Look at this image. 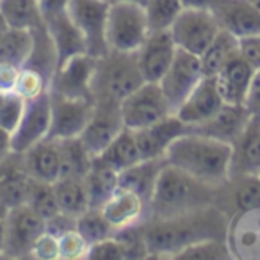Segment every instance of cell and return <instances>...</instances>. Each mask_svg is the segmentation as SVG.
<instances>
[{
	"label": "cell",
	"instance_id": "obj_1",
	"mask_svg": "<svg viewBox=\"0 0 260 260\" xmlns=\"http://www.w3.org/2000/svg\"><path fill=\"white\" fill-rule=\"evenodd\" d=\"M228 224L226 214L209 205L171 217H148L143 228L150 256L175 258L182 249L196 242L226 239Z\"/></svg>",
	"mask_w": 260,
	"mask_h": 260
},
{
	"label": "cell",
	"instance_id": "obj_2",
	"mask_svg": "<svg viewBox=\"0 0 260 260\" xmlns=\"http://www.w3.org/2000/svg\"><path fill=\"white\" fill-rule=\"evenodd\" d=\"M232 150L230 143L189 130L171 143L164 153V160L217 189L230 182Z\"/></svg>",
	"mask_w": 260,
	"mask_h": 260
},
{
	"label": "cell",
	"instance_id": "obj_3",
	"mask_svg": "<svg viewBox=\"0 0 260 260\" xmlns=\"http://www.w3.org/2000/svg\"><path fill=\"white\" fill-rule=\"evenodd\" d=\"M214 191L216 187H210L166 162L160 170L150 200L148 217H171L214 205Z\"/></svg>",
	"mask_w": 260,
	"mask_h": 260
},
{
	"label": "cell",
	"instance_id": "obj_4",
	"mask_svg": "<svg viewBox=\"0 0 260 260\" xmlns=\"http://www.w3.org/2000/svg\"><path fill=\"white\" fill-rule=\"evenodd\" d=\"M146 80L138 64V55L123 54V52H109L105 57L96 61V70L93 77V96L96 100L119 102L138 89Z\"/></svg>",
	"mask_w": 260,
	"mask_h": 260
},
{
	"label": "cell",
	"instance_id": "obj_5",
	"mask_svg": "<svg viewBox=\"0 0 260 260\" xmlns=\"http://www.w3.org/2000/svg\"><path fill=\"white\" fill-rule=\"evenodd\" d=\"M150 36V25L143 6L116 0L109 6L105 38L109 50L134 54Z\"/></svg>",
	"mask_w": 260,
	"mask_h": 260
},
{
	"label": "cell",
	"instance_id": "obj_6",
	"mask_svg": "<svg viewBox=\"0 0 260 260\" xmlns=\"http://www.w3.org/2000/svg\"><path fill=\"white\" fill-rule=\"evenodd\" d=\"M123 126L139 130L173 114L159 82H145L119 102Z\"/></svg>",
	"mask_w": 260,
	"mask_h": 260
},
{
	"label": "cell",
	"instance_id": "obj_7",
	"mask_svg": "<svg viewBox=\"0 0 260 260\" xmlns=\"http://www.w3.org/2000/svg\"><path fill=\"white\" fill-rule=\"evenodd\" d=\"M45 230H47V221L27 203L9 209L2 256H8V258L32 256L34 244Z\"/></svg>",
	"mask_w": 260,
	"mask_h": 260
},
{
	"label": "cell",
	"instance_id": "obj_8",
	"mask_svg": "<svg viewBox=\"0 0 260 260\" xmlns=\"http://www.w3.org/2000/svg\"><path fill=\"white\" fill-rule=\"evenodd\" d=\"M219 30L221 27L210 9L184 8V11L171 25L170 32L178 48L194 55H202Z\"/></svg>",
	"mask_w": 260,
	"mask_h": 260
},
{
	"label": "cell",
	"instance_id": "obj_9",
	"mask_svg": "<svg viewBox=\"0 0 260 260\" xmlns=\"http://www.w3.org/2000/svg\"><path fill=\"white\" fill-rule=\"evenodd\" d=\"M203 77H205V73H203L200 55L178 48L173 62L159 82L173 114L184 104L185 98L194 91V87L198 86Z\"/></svg>",
	"mask_w": 260,
	"mask_h": 260
},
{
	"label": "cell",
	"instance_id": "obj_10",
	"mask_svg": "<svg viewBox=\"0 0 260 260\" xmlns=\"http://www.w3.org/2000/svg\"><path fill=\"white\" fill-rule=\"evenodd\" d=\"M52 125V98L50 89L27 100L25 111L18 126L11 134L15 153H25L29 148L48 138Z\"/></svg>",
	"mask_w": 260,
	"mask_h": 260
},
{
	"label": "cell",
	"instance_id": "obj_11",
	"mask_svg": "<svg viewBox=\"0 0 260 260\" xmlns=\"http://www.w3.org/2000/svg\"><path fill=\"white\" fill-rule=\"evenodd\" d=\"M52 125L48 138L70 139L80 138L94 111L93 98H73L50 91Z\"/></svg>",
	"mask_w": 260,
	"mask_h": 260
},
{
	"label": "cell",
	"instance_id": "obj_12",
	"mask_svg": "<svg viewBox=\"0 0 260 260\" xmlns=\"http://www.w3.org/2000/svg\"><path fill=\"white\" fill-rule=\"evenodd\" d=\"M107 2L102 0H72L70 15L86 40L87 54L94 59L105 57L109 54L105 25H107Z\"/></svg>",
	"mask_w": 260,
	"mask_h": 260
},
{
	"label": "cell",
	"instance_id": "obj_13",
	"mask_svg": "<svg viewBox=\"0 0 260 260\" xmlns=\"http://www.w3.org/2000/svg\"><path fill=\"white\" fill-rule=\"evenodd\" d=\"M98 59L89 54H80L66 61L55 70L50 82V91L73 98H93V77Z\"/></svg>",
	"mask_w": 260,
	"mask_h": 260
},
{
	"label": "cell",
	"instance_id": "obj_14",
	"mask_svg": "<svg viewBox=\"0 0 260 260\" xmlns=\"http://www.w3.org/2000/svg\"><path fill=\"white\" fill-rule=\"evenodd\" d=\"M123 128L125 126L119 112V104L111 100H96L93 116L80 134V139L91 152V155L96 157Z\"/></svg>",
	"mask_w": 260,
	"mask_h": 260
},
{
	"label": "cell",
	"instance_id": "obj_15",
	"mask_svg": "<svg viewBox=\"0 0 260 260\" xmlns=\"http://www.w3.org/2000/svg\"><path fill=\"white\" fill-rule=\"evenodd\" d=\"M177 43L170 30H152L143 47L136 52L138 64L146 82H160L177 55Z\"/></svg>",
	"mask_w": 260,
	"mask_h": 260
},
{
	"label": "cell",
	"instance_id": "obj_16",
	"mask_svg": "<svg viewBox=\"0 0 260 260\" xmlns=\"http://www.w3.org/2000/svg\"><path fill=\"white\" fill-rule=\"evenodd\" d=\"M189 130H191V126L185 125L177 114H170L166 118L159 119L157 123H153V125L134 130L143 160L164 157L171 143L180 136L187 134Z\"/></svg>",
	"mask_w": 260,
	"mask_h": 260
},
{
	"label": "cell",
	"instance_id": "obj_17",
	"mask_svg": "<svg viewBox=\"0 0 260 260\" xmlns=\"http://www.w3.org/2000/svg\"><path fill=\"white\" fill-rule=\"evenodd\" d=\"M224 105V100L217 89L216 77H203L200 84L194 87L191 94L185 98V102L177 109L175 114L189 126L202 125L209 121L212 116L219 112Z\"/></svg>",
	"mask_w": 260,
	"mask_h": 260
},
{
	"label": "cell",
	"instance_id": "obj_18",
	"mask_svg": "<svg viewBox=\"0 0 260 260\" xmlns=\"http://www.w3.org/2000/svg\"><path fill=\"white\" fill-rule=\"evenodd\" d=\"M221 29L235 38L260 34V9L251 0H216L210 8Z\"/></svg>",
	"mask_w": 260,
	"mask_h": 260
},
{
	"label": "cell",
	"instance_id": "obj_19",
	"mask_svg": "<svg viewBox=\"0 0 260 260\" xmlns=\"http://www.w3.org/2000/svg\"><path fill=\"white\" fill-rule=\"evenodd\" d=\"M226 241L235 258H260V210L237 212L228 224Z\"/></svg>",
	"mask_w": 260,
	"mask_h": 260
},
{
	"label": "cell",
	"instance_id": "obj_20",
	"mask_svg": "<svg viewBox=\"0 0 260 260\" xmlns=\"http://www.w3.org/2000/svg\"><path fill=\"white\" fill-rule=\"evenodd\" d=\"M43 22L47 25L52 41H54L55 52H57V68L64 64L66 61H70L72 57H75V55L87 54L86 40H84L77 23L73 22L70 9L57 13L54 16H48Z\"/></svg>",
	"mask_w": 260,
	"mask_h": 260
},
{
	"label": "cell",
	"instance_id": "obj_21",
	"mask_svg": "<svg viewBox=\"0 0 260 260\" xmlns=\"http://www.w3.org/2000/svg\"><path fill=\"white\" fill-rule=\"evenodd\" d=\"M249 119H251V114L244 105L224 104L219 109V112L212 116L209 121L191 126V132H198V134L234 145L248 126Z\"/></svg>",
	"mask_w": 260,
	"mask_h": 260
},
{
	"label": "cell",
	"instance_id": "obj_22",
	"mask_svg": "<svg viewBox=\"0 0 260 260\" xmlns=\"http://www.w3.org/2000/svg\"><path fill=\"white\" fill-rule=\"evenodd\" d=\"M100 210L104 212L105 219L112 224V228L119 230V228L146 221L150 205L134 191L118 187V191L102 205Z\"/></svg>",
	"mask_w": 260,
	"mask_h": 260
},
{
	"label": "cell",
	"instance_id": "obj_23",
	"mask_svg": "<svg viewBox=\"0 0 260 260\" xmlns=\"http://www.w3.org/2000/svg\"><path fill=\"white\" fill-rule=\"evenodd\" d=\"M30 175L27 173L23 153H15L6 157L0 162V202L13 209L27 203Z\"/></svg>",
	"mask_w": 260,
	"mask_h": 260
},
{
	"label": "cell",
	"instance_id": "obj_24",
	"mask_svg": "<svg viewBox=\"0 0 260 260\" xmlns=\"http://www.w3.org/2000/svg\"><path fill=\"white\" fill-rule=\"evenodd\" d=\"M230 178L258 175L260 171V118H251L237 141L232 145Z\"/></svg>",
	"mask_w": 260,
	"mask_h": 260
},
{
	"label": "cell",
	"instance_id": "obj_25",
	"mask_svg": "<svg viewBox=\"0 0 260 260\" xmlns=\"http://www.w3.org/2000/svg\"><path fill=\"white\" fill-rule=\"evenodd\" d=\"M27 173L36 180L57 182L61 178V150L57 139H43L23 153Z\"/></svg>",
	"mask_w": 260,
	"mask_h": 260
},
{
	"label": "cell",
	"instance_id": "obj_26",
	"mask_svg": "<svg viewBox=\"0 0 260 260\" xmlns=\"http://www.w3.org/2000/svg\"><path fill=\"white\" fill-rule=\"evenodd\" d=\"M253 75H255V68L249 62H246L241 55L232 59L216 75L217 89H219L224 104L244 105Z\"/></svg>",
	"mask_w": 260,
	"mask_h": 260
},
{
	"label": "cell",
	"instance_id": "obj_27",
	"mask_svg": "<svg viewBox=\"0 0 260 260\" xmlns=\"http://www.w3.org/2000/svg\"><path fill=\"white\" fill-rule=\"evenodd\" d=\"M164 164H166L164 157H159V159H145L141 162L134 164V166L119 171V187L134 191L136 194H139L150 205L157 178H159V173Z\"/></svg>",
	"mask_w": 260,
	"mask_h": 260
},
{
	"label": "cell",
	"instance_id": "obj_28",
	"mask_svg": "<svg viewBox=\"0 0 260 260\" xmlns=\"http://www.w3.org/2000/svg\"><path fill=\"white\" fill-rule=\"evenodd\" d=\"M94 160L100 164H105L109 168H114L116 171H123L126 168L134 166V164L141 162L143 157L139 152L138 141H136L134 130L123 128L111 143L100 152Z\"/></svg>",
	"mask_w": 260,
	"mask_h": 260
},
{
	"label": "cell",
	"instance_id": "obj_29",
	"mask_svg": "<svg viewBox=\"0 0 260 260\" xmlns=\"http://www.w3.org/2000/svg\"><path fill=\"white\" fill-rule=\"evenodd\" d=\"M54 189L55 196H57L59 209L66 216L77 219L91 209L84 178L61 177L57 182H54Z\"/></svg>",
	"mask_w": 260,
	"mask_h": 260
},
{
	"label": "cell",
	"instance_id": "obj_30",
	"mask_svg": "<svg viewBox=\"0 0 260 260\" xmlns=\"http://www.w3.org/2000/svg\"><path fill=\"white\" fill-rule=\"evenodd\" d=\"M239 55V38L232 32L221 29L212 40L205 52L200 55L203 66V73L207 77H216L228 62Z\"/></svg>",
	"mask_w": 260,
	"mask_h": 260
},
{
	"label": "cell",
	"instance_id": "obj_31",
	"mask_svg": "<svg viewBox=\"0 0 260 260\" xmlns=\"http://www.w3.org/2000/svg\"><path fill=\"white\" fill-rule=\"evenodd\" d=\"M84 184L89 196L91 209H102V205L118 191L119 171L93 160V168L84 178Z\"/></svg>",
	"mask_w": 260,
	"mask_h": 260
},
{
	"label": "cell",
	"instance_id": "obj_32",
	"mask_svg": "<svg viewBox=\"0 0 260 260\" xmlns=\"http://www.w3.org/2000/svg\"><path fill=\"white\" fill-rule=\"evenodd\" d=\"M61 150V177L86 178L93 168L94 157L80 138L57 139Z\"/></svg>",
	"mask_w": 260,
	"mask_h": 260
},
{
	"label": "cell",
	"instance_id": "obj_33",
	"mask_svg": "<svg viewBox=\"0 0 260 260\" xmlns=\"http://www.w3.org/2000/svg\"><path fill=\"white\" fill-rule=\"evenodd\" d=\"M34 48V36L29 29H11L0 38V62L23 68Z\"/></svg>",
	"mask_w": 260,
	"mask_h": 260
},
{
	"label": "cell",
	"instance_id": "obj_34",
	"mask_svg": "<svg viewBox=\"0 0 260 260\" xmlns=\"http://www.w3.org/2000/svg\"><path fill=\"white\" fill-rule=\"evenodd\" d=\"M0 11L11 29H36L43 25L40 0H0Z\"/></svg>",
	"mask_w": 260,
	"mask_h": 260
},
{
	"label": "cell",
	"instance_id": "obj_35",
	"mask_svg": "<svg viewBox=\"0 0 260 260\" xmlns=\"http://www.w3.org/2000/svg\"><path fill=\"white\" fill-rule=\"evenodd\" d=\"M27 205L32 210H36L45 221L52 219L61 212L57 203V196H55L54 184L43 180H36L30 177L29 184V194H27Z\"/></svg>",
	"mask_w": 260,
	"mask_h": 260
},
{
	"label": "cell",
	"instance_id": "obj_36",
	"mask_svg": "<svg viewBox=\"0 0 260 260\" xmlns=\"http://www.w3.org/2000/svg\"><path fill=\"white\" fill-rule=\"evenodd\" d=\"M148 18L150 32L152 30H170L178 18L184 6L180 0H150L145 8Z\"/></svg>",
	"mask_w": 260,
	"mask_h": 260
},
{
	"label": "cell",
	"instance_id": "obj_37",
	"mask_svg": "<svg viewBox=\"0 0 260 260\" xmlns=\"http://www.w3.org/2000/svg\"><path fill=\"white\" fill-rule=\"evenodd\" d=\"M234 185V205L237 212L260 210V177L258 175H244V177L230 178Z\"/></svg>",
	"mask_w": 260,
	"mask_h": 260
},
{
	"label": "cell",
	"instance_id": "obj_38",
	"mask_svg": "<svg viewBox=\"0 0 260 260\" xmlns=\"http://www.w3.org/2000/svg\"><path fill=\"white\" fill-rule=\"evenodd\" d=\"M75 226L87 241V244H94L102 239L111 237L116 232L112 224L105 219L104 212L100 209H89L87 212H84L80 217H77Z\"/></svg>",
	"mask_w": 260,
	"mask_h": 260
},
{
	"label": "cell",
	"instance_id": "obj_39",
	"mask_svg": "<svg viewBox=\"0 0 260 260\" xmlns=\"http://www.w3.org/2000/svg\"><path fill=\"white\" fill-rule=\"evenodd\" d=\"M175 258L178 260H224L234 258L226 239H209L182 249Z\"/></svg>",
	"mask_w": 260,
	"mask_h": 260
},
{
	"label": "cell",
	"instance_id": "obj_40",
	"mask_svg": "<svg viewBox=\"0 0 260 260\" xmlns=\"http://www.w3.org/2000/svg\"><path fill=\"white\" fill-rule=\"evenodd\" d=\"M27 100L15 89H0V126L15 132L25 111Z\"/></svg>",
	"mask_w": 260,
	"mask_h": 260
},
{
	"label": "cell",
	"instance_id": "obj_41",
	"mask_svg": "<svg viewBox=\"0 0 260 260\" xmlns=\"http://www.w3.org/2000/svg\"><path fill=\"white\" fill-rule=\"evenodd\" d=\"M145 223V221H143ZM143 223L130 224V226L119 228L114 232V237L123 244L126 251V260L128 258H146L150 256L148 248H146L145 241V228Z\"/></svg>",
	"mask_w": 260,
	"mask_h": 260
},
{
	"label": "cell",
	"instance_id": "obj_42",
	"mask_svg": "<svg viewBox=\"0 0 260 260\" xmlns=\"http://www.w3.org/2000/svg\"><path fill=\"white\" fill-rule=\"evenodd\" d=\"M48 89H50V80L40 70L23 66L22 72H20L18 84H16L15 91H18L25 100H30V98L38 96V94H41L43 91Z\"/></svg>",
	"mask_w": 260,
	"mask_h": 260
},
{
	"label": "cell",
	"instance_id": "obj_43",
	"mask_svg": "<svg viewBox=\"0 0 260 260\" xmlns=\"http://www.w3.org/2000/svg\"><path fill=\"white\" fill-rule=\"evenodd\" d=\"M87 249H89V244L82 237V234L77 230V226L59 235V260L86 258Z\"/></svg>",
	"mask_w": 260,
	"mask_h": 260
},
{
	"label": "cell",
	"instance_id": "obj_44",
	"mask_svg": "<svg viewBox=\"0 0 260 260\" xmlns=\"http://www.w3.org/2000/svg\"><path fill=\"white\" fill-rule=\"evenodd\" d=\"M86 258L89 260H125L126 258V251L123 248V244L114 237L102 239V241L94 242V244H89V249H87Z\"/></svg>",
	"mask_w": 260,
	"mask_h": 260
},
{
	"label": "cell",
	"instance_id": "obj_45",
	"mask_svg": "<svg viewBox=\"0 0 260 260\" xmlns=\"http://www.w3.org/2000/svg\"><path fill=\"white\" fill-rule=\"evenodd\" d=\"M32 256L40 260H59V237L45 230L32 248Z\"/></svg>",
	"mask_w": 260,
	"mask_h": 260
},
{
	"label": "cell",
	"instance_id": "obj_46",
	"mask_svg": "<svg viewBox=\"0 0 260 260\" xmlns=\"http://www.w3.org/2000/svg\"><path fill=\"white\" fill-rule=\"evenodd\" d=\"M239 55L255 70H260V34L239 38Z\"/></svg>",
	"mask_w": 260,
	"mask_h": 260
},
{
	"label": "cell",
	"instance_id": "obj_47",
	"mask_svg": "<svg viewBox=\"0 0 260 260\" xmlns=\"http://www.w3.org/2000/svg\"><path fill=\"white\" fill-rule=\"evenodd\" d=\"M244 107L249 111L251 118H260V70H255V75L246 94Z\"/></svg>",
	"mask_w": 260,
	"mask_h": 260
},
{
	"label": "cell",
	"instance_id": "obj_48",
	"mask_svg": "<svg viewBox=\"0 0 260 260\" xmlns=\"http://www.w3.org/2000/svg\"><path fill=\"white\" fill-rule=\"evenodd\" d=\"M22 68L8 62H0V89H16Z\"/></svg>",
	"mask_w": 260,
	"mask_h": 260
},
{
	"label": "cell",
	"instance_id": "obj_49",
	"mask_svg": "<svg viewBox=\"0 0 260 260\" xmlns=\"http://www.w3.org/2000/svg\"><path fill=\"white\" fill-rule=\"evenodd\" d=\"M70 2L72 0H40V9L41 15H43V20L48 18V16L57 15V13L68 11Z\"/></svg>",
	"mask_w": 260,
	"mask_h": 260
},
{
	"label": "cell",
	"instance_id": "obj_50",
	"mask_svg": "<svg viewBox=\"0 0 260 260\" xmlns=\"http://www.w3.org/2000/svg\"><path fill=\"white\" fill-rule=\"evenodd\" d=\"M11 153H13L11 132H8L6 128L0 126V162H2L8 155H11Z\"/></svg>",
	"mask_w": 260,
	"mask_h": 260
},
{
	"label": "cell",
	"instance_id": "obj_51",
	"mask_svg": "<svg viewBox=\"0 0 260 260\" xmlns=\"http://www.w3.org/2000/svg\"><path fill=\"white\" fill-rule=\"evenodd\" d=\"M9 207H6L0 202V256L4 253V241H6V223H8Z\"/></svg>",
	"mask_w": 260,
	"mask_h": 260
},
{
	"label": "cell",
	"instance_id": "obj_52",
	"mask_svg": "<svg viewBox=\"0 0 260 260\" xmlns=\"http://www.w3.org/2000/svg\"><path fill=\"white\" fill-rule=\"evenodd\" d=\"M182 6L189 9H210L216 0H180Z\"/></svg>",
	"mask_w": 260,
	"mask_h": 260
},
{
	"label": "cell",
	"instance_id": "obj_53",
	"mask_svg": "<svg viewBox=\"0 0 260 260\" xmlns=\"http://www.w3.org/2000/svg\"><path fill=\"white\" fill-rule=\"evenodd\" d=\"M8 29H9V25H8V22H6V18H4V15H2V11H0V38H2L6 32H8Z\"/></svg>",
	"mask_w": 260,
	"mask_h": 260
},
{
	"label": "cell",
	"instance_id": "obj_54",
	"mask_svg": "<svg viewBox=\"0 0 260 260\" xmlns=\"http://www.w3.org/2000/svg\"><path fill=\"white\" fill-rule=\"evenodd\" d=\"M121 2H130V4H138V6H143V8H146V4H148L150 0H121Z\"/></svg>",
	"mask_w": 260,
	"mask_h": 260
},
{
	"label": "cell",
	"instance_id": "obj_55",
	"mask_svg": "<svg viewBox=\"0 0 260 260\" xmlns=\"http://www.w3.org/2000/svg\"><path fill=\"white\" fill-rule=\"evenodd\" d=\"M251 4L255 6V8H258V9H260V0H251Z\"/></svg>",
	"mask_w": 260,
	"mask_h": 260
},
{
	"label": "cell",
	"instance_id": "obj_56",
	"mask_svg": "<svg viewBox=\"0 0 260 260\" xmlns=\"http://www.w3.org/2000/svg\"><path fill=\"white\" fill-rule=\"evenodd\" d=\"M102 2H107V4H112V2H116V0H102Z\"/></svg>",
	"mask_w": 260,
	"mask_h": 260
},
{
	"label": "cell",
	"instance_id": "obj_57",
	"mask_svg": "<svg viewBox=\"0 0 260 260\" xmlns=\"http://www.w3.org/2000/svg\"><path fill=\"white\" fill-rule=\"evenodd\" d=\"M258 177H260V171H258Z\"/></svg>",
	"mask_w": 260,
	"mask_h": 260
}]
</instances>
